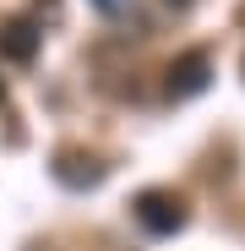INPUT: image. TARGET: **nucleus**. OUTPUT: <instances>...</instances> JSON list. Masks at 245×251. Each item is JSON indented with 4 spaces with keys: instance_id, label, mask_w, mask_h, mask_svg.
<instances>
[{
    "instance_id": "obj_1",
    "label": "nucleus",
    "mask_w": 245,
    "mask_h": 251,
    "mask_svg": "<svg viewBox=\"0 0 245 251\" xmlns=\"http://www.w3.org/2000/svg\"><path fill=\"white\" fill-rule=\"evenodd\" d=\"M131 219L147 229V235H180L185 229V202L175 197V191H142L136 202H131Z\"/></svg>"
},
{
    "instance_id": "obj_2",
    "label": "nucleus",
    "mask_w": 245,
    "mask_h": 251,
    "mask_svg": "<svg viewBox=\"0 0 245 251\" xmlns=\"http://www.w3.org/2000/svg\"><path fill=\"white\" fill-rule=\"evenodd\" d=\"M213 82V55L207 50H185V55H175L169 60V99H196L201 88Z\"/></svg>"
},
{
    "instance_id": "obj_5",
    "label": "nucleus",
    "mask_w": 245,
    "mask_h": 251,
    "mask_svg": "<svg viewBox=\"0 0 245 251\" xmlns=\"http://www.w3.org/2000/svg\"><path fill=\"white\" fill-rule=\"evenodd\" d=\"M93 6H98L104 17H120V11H131V6H136V0H93Z\"/></svg>"
},
{
    "instance_id": "obj_6",
    "label": "nucleus",
    "mask_w": 245,
    "mask_h": 251,
    "mask_svg": "<svg viewBox=\"0 0 245 251\" xmlns=\"http://www.w3.org/2000/svg\"><path fill=\"white\" fill-rule=\"evenodd\" d=\"M0 104H6V82H0Z\"/></svg>"
},
{
    "instance_id": "obj_4",
    "label": "nucleus",
    "mask_w": 245,
    "mask_h": 251,
    "mask_svg": "<svg viewBox=\"0 0 245 251\" xmlns=\"http://www.w3.org/2000/svg\"><path fill=\"white\" fill-rule=\"evenodd\" d=\"M55 180H60V186H71V191L98 186V180H104V164H98V158H88V153H76V148H66V153H55Z\"/></svg>"
},
{
    "instance_id": "obj_3",
    "label": "nucleus",
    "mask_w": 245,
    "mask_h": 251,
    "mask_svg": "<svg viewBox=\"0 0 245 251\" xmlns=\"http://www.w3.org/2000/svg\"><path fill=\"white\" fill-rule=\"evenodd\" d=\"M38 44H44L38 22H27V17H6V22H0V55H6V60L27 66V60L38 55Z\"/></svg>"
}]
</instances>
